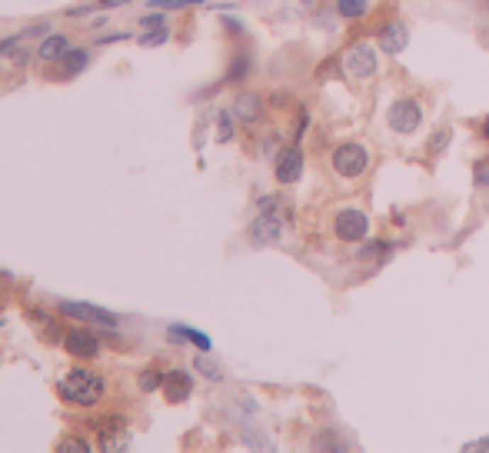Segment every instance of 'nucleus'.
<instances>
[{"instance_id":"f257e3e1","label":"nucleus","mask_w":489,"mask_h":453,"mask_svg":"<svg viewBox=\"0 0 489 453\" xmlns=\"http://www.w3.org/2000/svg\"><path fill=\"white\" fill-rule=\"evenodd\" d=\"M57 390H60V397H64L67 403H74V407H97L100 397L107 393V380L100 374H94V370H87V367H74V370L57 384Z\"/></svg>"},{"instance_id":"f03ea898","label":"nucleus","mask_w":489,"mask_h":453,"mask_svg":"<svg viewBox=\"0 0 489 453\" xmlns=\"http://www.w3.org/2000/svg\"><path fill=\"white\" fill-rule=\"evenodd\" d=\"M366 167H370V154H366V147L359 144V140H343V144H337V150H333V170H337V177L356 180L366 174Z\"/></svg>"},{"instance_id":"7ed1b4c3","label":"nucleus","mask_w":489,"mask_h":453,"mask_svg":"<svg viewBox=\"0 0 489 453\" xmlns=\"http://www.w3.org/2000/svg\"><path fill=\"white\" fill-rule=\"evenodd\" d=\"M420 123H423V107H420L413 97H400L390 104V111H386V127H390L393 133L410 137V133L420 130Z\"/></svg>"},{"instance_id":"20e7f679","label":"nucleus","mask_w":489,"mask_h":453,"mask_svg":"<svg viewBox=\"0 0 489 453\" xmlns=\"http://www.w3.org/2000/svg\"><path fill=\"white\" fill-rule=\"evenodd\" d=\"M339 64H343V74H347V77L366 80L376 74L380 60H376V50H373L370 44H349L347 50H343V57H339Z\"/></svg>"},{"instance_id":"39448f33","label":"nucleus","mask_w":489,"mask_h":453,"mask_svg":"<svg viewBox=\"0 0 489 453\" xmlns=\"http://www.w3.org/2000/svg\"><path fill=\"white\" fill-rule=\"evenodd\" d=\"M333 233H337L343 243L366 240V233H370V217H366L363 211H353V207H347V211H339L337 217H333Z\"/></svg>"},{"instance_id":"423d86ee","label":"nucleus","mask_w":489,"mask_h":453,"mask_svg":"<svg viewBox=\"0 0 489 453\" xmlns=\"http://www.w3.org/2000/svg\"><path fill=\"white\" fill-rule=\"evenodd\" d=\"M283 230V217L276 207H266V211H260V217L247 227V240L253 243V247H270L276 237H280Z\"/></svg>"},{"instance_id":"0eeeda50","label":"nucleus","mask_w":489,"mask_h":453,"mask_svg":"<svg viewBox=\"0 0 489 453\" xmlns=\"http://www.w3.org/2000/svg\"><path fill=\"white\" fill-rule=\"evenodd\" d=\"M273 174H276V180H280L283 187L296 184V180L303 177V150H300L296 144L283 147L280 154H276V167H273Z\"/></svg>"},{"instance_id":"6e6552de","label":"nucleus","mask_w":489,"mask_h":453,"mask_svg":"<svg viewBox=\"0 0 489 453\" xmlns=\"http://www.w3.org/2000/svg\"><path fill=\"white\" fill-rule=\"evenodd\" d=\"M94 433H97V440L103 450H120V447H127V423L120 420V417H100V420L90 423Z\"/></svg>"},{"instance_id":"1a4fd4ad","label":"nucleus","mask_w":489,"mask_h":453,"mask_svg":"<svg viewBox=\"0 0 489 453\" xmlns=\"http://www.w3.org/2000/svg\"><path fill=\"white\" fill-rule=\"evenodd\" d=\"M376 40H380V50L390 57H400L403 50H406V44H410V27L403 21H390L383 23L380 30H376Z\"/></svg>"},{"instance_id":"9d476101","label":"nucleus","mask_w":489,"mask_h":453,"mask_svg":"<svg viewBox=\"0 0 489 453\" xmlns=\"http://www.w3.org/2000/svg\"><path fill=\"white\" fill-rule=\"evenodd\" d=\"M60 313L67 317H77V320H87V323H100V327H117V317L107 313L100 307H90V303H80V300H60Z\"/></svg>"},{"instance_id":"9b49d317","label":"nucleus","mask_w":489,"mask_h":453,"mask_svg":"<svg viewBox=\"0 0 489 453\" xmlns=\"http://www.w3.org/2000/svg\"><path fill=\"white\" fill-rule=\"evenodd\" d=\"M64 347H67V354L77 357V360H94L100 354V340L90 330H67Z\"/></svg>"},{"instance_id":"f8f14e48","label":"nucleus","mask_w":489,"mask_h":453,"mask_svg":"<svg viewBox=\"0 0 489 453\" xmlns=\"http://www.w3.org/2000/svg\"><path fill=\"white\" fill-rule=\"evenodd\" d=\"M163 397L167 403H184L190 393H193V376L186 374V370H170V374L163 376Z\"/></svg>"},{"instance_id":"ddd939ff","label":"nucleus","mask_w":489,"mask_h":453,"mask_svg":"<svg viewBox=\"0 0 489 453\" xmlns=\"http://www.w3.org/2000/svg\"><path fill=\"white\" fill-rule=\"evenodd\" d=\"M67 50H70V40H67L64 33L44 37V44L37 47V54H40V60H47V64H57V60H64Z\"/></svg>"},{"instance_id":"4468645a","label":"nucleus","mask_w":489,"mask_h":453,"mask_svg":"<svg viewBox=\"0 0 489 453\" xmlns=\"http://www.w3.org/2000/svg\"><path fill=\"white\" fill-rule=\"evenodd\" d=\"M233 117H240L243 123L260 121V97L257 94H240L237 104H233Z\"/></svg>"},{"instance_id":"2eb2a0df","label":"nucleus","mask_w":489,"mask_h":453,"mask_svg":"<svg viewBox=\"0 0 489 453\" xmlns=\"http://www.w3.org/2000/svg\"><path fill=\"white\" fill-rule=\"evenodd\" d=\"M337 13L343 21H363L370 13V0H337Z\"/></svg>"},{"instance_id":"dca6fc26","label":"nucleus","mask_w":489,"mask_h":453,"mask_svg":"<svg viewBox=\"0 0 489 453\" xmlns=\"http://www.w3.org/2000/svg\"><path fill=\"white\" fill-rule=\"evenodd\" d=\"M163 376H167V374L153 370V367H150V370H143V374H140V390H143V393H153V390H160V387H163Z\"/></svg>"},{"instance_id":"f3484780","label":"nucleus","mask_w":489,"mask_h":453,"mask_svg":"<svg viewBox=\"0 0 489 453\" xmlns=\"http://www.w3.org/2000/svg\"><path fill=\"white\" fill-rule=\"evenodd\" d=\"M64 70L67 74H77V70H84V64H87V50H67L64 54Z\"/></svg>"},{"instance_id":"a211bd4d","label":"nucleus","mask_w":489,"mask_h":453,"mask_svg":"<svg viewBox=\"0 0 489 453\" xmlns=\"http://www.w3.org/2000/svg\"><path fill=\"white\" fill-rule=\"evenodd\" d=\"M174 333H176V337H186V340H193L196 347H200V350H210V340L203 337V333H196L193 327H174Z\"/></svg>"},{"instance_id":"6ab92c4d","label":"nucleus","mask_w":489,"mask_h":453,"mask_svg":"<svg viewBox=\"0 0 489 453\" xmlns=\"http://www.w3.org/2000/svg\"><path fill=\"white\" fill-rule=\"evenodd\" d=\"M220 144H227L230 137H233V117H230V113H220Z\"/></svg>"},{"instance_id":"aec40b11","label":"nucleus","mask_w":489,"mask_h":453,"mask_svg":"<svg viewBox=\"0 0 489 453\" xmlns=\"http://www.w3.org/2000/svg\"><path fill=\"white\" fill-rule=\"evenodd\" d=\"M449 137H453V130H449V127H439V130H436V137H429V150H443Z\"/></svg>"},{"instance_id":"412c9836","label":"nucleus","mask_w":489,"mask_h":453,"mask_svg":"<svg viewBox=\"0 0 489 453\" xmlns=\"http://www.w3.org/2000/svg\"><path fill=\"white\" fill-rule=\"evenodd\" d=\"M57 450L60 453H70V450H77V453H87L90 447L84 440H64V443H57Z\"/></svg>"},{"instance_id":"4be33fe9","label":"nucleus","mask_w":489,"mask_h":453,"mask_svg":"<svg viewBox=\"0 0 489 453\" xmlns=\"http://www.w3.org/2000/svg\"><path fill=\"white\" fill-rule=\"evenodd\" d=\"M476 184H479V187L489 184V160H479V164H476Z\"/></svg>"},{"instance_id":"5701e85b","label":"nucleus","mask_w":489,"mask_h":453,"mask_svg":"<svg viewBox=\"0 0 489 453\" xmlns=\"http://www.w3.org/2000/svg\"><path fill=\"white\" fill-rule=\"evenodd\" d=\"M196 367H200V370H203V374H207V376H213V380H217V376H220V370H217V367L210 364V360H203V357L196 360Z\"/></svg>"},{"instance_id":"b1692460","label":"nucleus","mask_w":489,"mask_h":453,"mask_svg":"<svg viewBox=\"0 0 489 453\" xmlns=\"http://www.w3.org/2000/svg\"><path fill=\"white\" fill-rule=\"evenodd\" d=\"M163 40H167V30H163V27L157 33H147V37H143V44H147V47H150V44H163Z\"/></svg>"},{"instance_id":"393cba45","label":"nucleus","mask_w":489,"mask_h":453,"mask_svg":"<svg viewBox=\"0 0 489 453\" xmlns=\"http://www.w3.org/2000/svg\"><path fill=\"white\" fill-rule=\"evenodd\" d=\"M483 137H486V140H489V117H486V121H483Z\"/></svg>"},{"instance_id":"a878e982","label":"nucleus","mask_w":489,"mask_h":453,"mask_svg":"<svg viewBox=\"0 0 489 453\" xmlns=\"http://www.w3.org/2000/svg\"><path fill=\"white\" fill-rule=\"evenodd\" d=\"M4 323H7V317H4V310H0V327H4Z\"/></svg>"},{"instance_id":"bb28decb","label":"nucleus","mask_w":489,"mask_h":453,"mask_svg":"<svg viewBox=\"0 0 489 453\" xmlns=\"http://www.w3.org/2000/svg\"><path fill=\"white\" fill-rule=\"evenodd\" d=\"M100 4H113V0H100Z\"/></svg>"},{"instance_id":"cd10ccee","label":"nucleus","mask_w":489,"mask_h":453,"mask_svg":"<svg viewBox=\"0 0 489 453\" xmlns=\"http://www.w3.org/2000/svg\"><path fill=\"white\" fill-rule=\"evenodd\" d=\"M486 7H489V0H486Z\"/></svg>"}]
</instances>
